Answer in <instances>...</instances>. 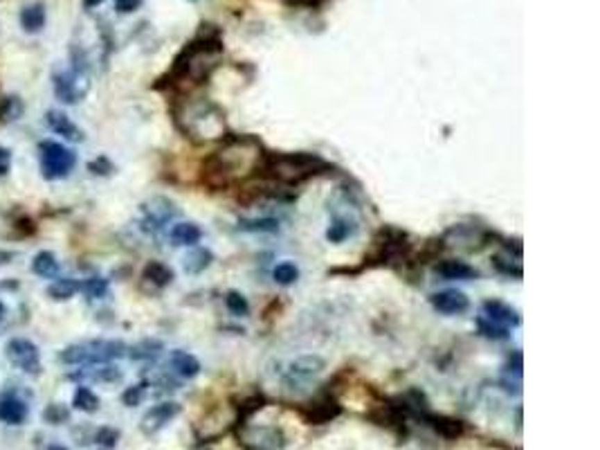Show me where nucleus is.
Wrapping results in <instances>:
<instances>
[{
	"label": "nucleus",
	"instance_id": "dca6fc26",
	"mask_svg": "<svg viewBox=\"0 0 600 450\" xmlns=\"http://www.w3.org/2000/svg\"><path fill=\"white\" fill-rule=\"evenodd\" d=\"M45 122H47V127H50V131H54L56 136H61L65 140H72V142H83V131L65 113L47 111Z\"/></svg>",
	"mask_w": 600,
	"mask_h": 450
},
{
	"label": "nucleus",
	"instance_id": "79ce46f5",
	"mask_svg": "<svg viewBox=\"0 0 600 450\" xmlns=\"http://www.w3.org/2000/svg\"><path fill=\"white\" fill-rule=\"evenodd\" d=\"M147 394V383H140V385H133V387H126V392L122 394V403L128 405V408H135L142 403V399H144Z\"/></svg>",
	"mask_w": 600,
	"mask_h": 450
},
{
	"label": "nucleus",
	"instance_id": "4468645a",
	"mask_svg": "<svg viewBox=\"0 0 600 450\" xmlns=\"http://www.w3.org/2000/svg\"><path fill=\"white\" fill-rule=\"evenodd\" d=\"M481 309H483V318L494 322V324H499V327L508 329V327H519L522 324L519 313L512 309V306L503 304L499 300H485Z\"/></svg>",
	"mask_w": 600,
	"mask_h": 450
},
{
	"label": "nucleus",
	"instance_id": "473e14b6",
	"mask_svg": "<svg viewBox=\"0 0 600 450\" xmlns=\"http://www.w3.org/2000/svg\"><path fill=\"white\" fill-rule=\"evenodd\" d=\"M160 351H162V342H158V340H144V342L135 344V347H131V349H128V356H131L133 360H149V358H156Z\"/></svg>",
	"mask_w": 600,
	"mask_h": 450
},
{
	"label": "nucleus",
	"instance_id": "1a4fd4ad",
	"mask_svg": "<svg viewBox=\"0 0 600 450\" xmlns=\"http://www.w3.org/2000/svg\"><path fill=\"white\" fill-rule=\"evenodd\" d=\"M374 248H376V259L378 262H392L398 259L400 255L405 257L409 250L407 243V234L398 227H383L374 239Z\"/></svg>",
	"mask_w": 600,
	"mask_h": 450
},
{
	"label": "nucleus",
	"instance_id": "2eb2a0df",
	"mask_svg": "<svg viewBox=\"0 0 600 450\" xmlns=\"http://www.w3.org/2000/svg\"><path fill=\"white\" fill-rule=\"evenodd\" d=\"M144 209V223L151 227V230H160L165 223H169L171 218H174L178 214L176 205L171 203V200L167 198H153L149 200V203L142 207Z\"/></svg>",
	"mask_w": 600,
	"mask_h": 450
},
{
	"label": "nucleus",
	"instance_id": "aec40b11",
	"mask_svg": "<svg viewBox=\"0 0 600 450\" xmlns=\"http://www.w3.org/2000/svg\"><path fill=\"white\" fill-rule=\"evenodd\" d=\"M27 419V405L16 396L0 399V421L7 426H21Z\"/></svg>",
	"mask_w": 600,
	"mask_h": 450
},
{
	"label": "nucleus",
	"instance_id": "6e6552de",
	"mask_svg": "<svg viewBox=\"0 0 600 450\" xmlns=\"http://www.w3.org/2000/svg\"><path fill=\"white\" fill-rule=\"evenodd\" d=\"M5 353L14 367L23 369L25 374H39L41 371V353L34 342L25 338H12L7 342Z\"/></svg>",
	"mask_w": 600,
	"mask_h": 450
},
{
	"label": "nucleus",
	"instance_id": "c756f323",
	"mask_svg": "<svg viewBox=\"0 0 600 450\" xmlns=\"http://www.w3.org/2000/svg\"><path fill=\"white\" fill-rule=\"evenodd\" d=\"M239 230L243 232H268L274 234L279 232V223L274 218H241Z\"/></svg>",
	"mask_w": 600,
	"mask_h": 450
},
{
	"label": "nucleus",
	"instance_id": "f704fd0d",
	"mask_svg": "<svg viewBox=\"0 0 600 450\" xmlns=\"http://www.w3.org/2000/svg\"><path fill=\"white\" fill-rule=\"evenodd\" d=\"M79 376H88L92 380H101V383H115L122 378V371L117 367L112 365H103V367H97V369H90V371H81V374H74V378Z\"/></svg>",
	"mask_w": 600,
	"mask_h": 450
},
{
	"label": "nucleus",
	"instance_id": "bb28decb",
	"mask_svg": "<svg viewBox=\"0 0 600 450\" xmlns=\"http://www.w3.org/2000/svg\"><path fill=\"white\" fill-rule=\"evenodd\" d=\"M353 232H356V225L351 223L349 218L338 216V218H333V221H331V225L326 230V239L331 243H342L344 239H349Z\"/></svg>",
	"mask_w": 600,
	"mask_h": 450
},
{
	"label": "nucleus",
	"instance_id": "37998d69",
	"mask_svg": "<svg viewBox=\"0 0 600 450\" xmlns=\"http://www.w3.org/2000/svg\"><path fill=\"white\" fill-rule=\"evenodd\" d=\"M88 169L92 171V174L106 176V174H110V171H112V165L108 162V158H97V160H92V162H90Z\"/></svg>",
	"mask_w": 600,
	"mask_h": 450
},
{
	"label": "nucleus",
	"instance_id": "9b49d317",
	"mask_svg": "<svg viewBox=\"0 0 600 450\" xmlns=\"http://www.w3.org/2000/svg\"><path fill=\"white\" fill-rule=\"evenodd\" d=\"M326 367V360L317 353H306V356H299L297 360H292L285 371V383L288 385H299V383H306L312 376H317Z\"/></svg>",
	"mask_w": 600,
	"mask_h": 450
},
{
	"label": "nucleus",
	"instance_id": "20e7f679",
	"mask_svg": "<svg viewBox=\"0 0 600 450\" xmlns=\"http://www.w3.org/2000/svg\"><path fill=\"white\" fill-rule=\"evenodd\" d=\"M176 122L185 136L196 142L225 138V115L209 99L183 102L176 111Z\"/></svg>",
	"mask_w": 600,
	"mask_h": 450
},
{
	"label": "nucleus",
	"instance_id": "2f4dec72",
	"mask_svg": "<svg viewBox=\"0 0 600 450\" xmlns=\"http://www.w3.org/2000/svg\"><path fill=\"white\" fill-rule=\"evenodd\" d=\"M492 266H494V271L501 273V275H506V277H517V280H522V275H524L522 264L512 259V257L494 255L492 257Z\"/></svg>",
	"mask_w": 600,
	"mask_h": 450
},
{
	"label": "nucleus",
	"instance_id": "a211bd4d",
	"mask_svg": "<svg viewBox=\"0 0 600 450\" xmlns=\"http://www.w3.org/2000/svg\"><path fill=\"white\" fill-rule=\"evenodd\" d=\"M434 273L443 277V280H474V277H479V271L477 268H472L470 264L465 262H459V259H443L434 266Z\"/></svg>",
	"mask_w": 600,
	"mask_h": 450
},
{
	"label": "nucleus",
	"instance_id": "4c0bfd02",
	"mask_svg": "<svg viewBox=\"0 0 600 450\" xmlns=\"http://www.w3.org/2000/svg\"><path fill=\"white\" fill-rule=\"evenodd\" d=\"M263 405H265L263 394H252V396L243 399V401H241V405H239V419H241V421H247V419H250L254 412H259V410H263Z\"/></svg>",
	"mask_w": 600,
	"mask_h": 450
},
{
	"label": "nucleus",
	"instance_id": "72a5a7b5",
	"mask_svg": "<svg viewBox=\"0 0 600 450\" xmlns=\"http://www.w3.org/2000/svg\"><path fill=\"white\" fill-rule=\"evenodd\" d=\"M272 277H274V282H277V284L290 286V284H294V282L299 280V268L294 266V264H290V262H283V264H279V266H274Z\"/></svg>",
	"mask_w": 600,
	"mask_h": 450
},
{
	"label": "nucleus",
	"instance_id": "39448f33",
	"mask_svg": "<svg viewBox=\"0 0 600 450\" xmlns=\"http://www.w3.org/2000/svg\"><path fill=\"white\" fill-rule=\"evenodd\" d=\"M126 344L119 340H90L70 344L61 351V362L65 365H106V362L126 356Z\"/></svg>",
	"mask_w": 600,
	"mask_h": 450
},
{
	"label": "nucleus",
	"instance_id": "f257e3e1",
	"mask_svg": "<svg viewBox=\"0 0 600 450\" xmlns=\"http://www.w3.org/2000/svg\"><path fill=\"white\" fill-rule=\"evenodd\" d=\"M263 156L261 142L252 136L227 138L221 149H216L203 165V180L209 187H230L239 180L256 174Z\"/></svg>",
	"mask_w": 600,
	"mask_h": 450
},
{
	"label": "nucleus",
	"instance_id": "c03bdc74",
	"mask_svg": "<svg viewBox=\"0 0 600 450\" xmlns=\"http://www.w3.org/2000/svg\"><path fill=\"white\" fill-rule=\"evenodd\" d=\"M142 5V0H115V9L119 14H131Z\"/></svg>",
	"mask_w": 600,
	"mask_h": 450
},
{
	"label": "nucleus",
	"instance_id": "09e8293b",
	"mask_svg": "<svg viewBox=\"0 0 600 450\" xmlns=\"http://www.w3.org/2000/svg\"><path fill=\"white\" fill-rule=\"evenodd\" d=\"M47 450H68V448H65V446H59V444H54V446H50Z\"/></svg>",
	"mask_w": 600,
	"mask_h": 450
},
{
	"label": "nucleus",
	"instance_id": "c85d7f7f",
	"mask_svg": "<svg viewBox=\"0 0 600 450\" xmlns=\"http://www.w3.org/2000/svg\"><path fill=\"white\" fill-rule=\"evenodd\" d=\"M72 405L81 410V412H97L99 410V396L94 394L92 389L88 387H77V392H74V399H72Z\"/></svg>",
	"mask_w": 600,
	"mask_h": 450
},
{
	"label": "nucleus",
	"instance_id": "8fccbe9b",
	"mask_svg": "<svg viewBox=\"0 0 600 450\" xmlns=\"http://www.w3.org/2000/svg\"><path fill=\"white\" fill-rule=\"evenodd\" d=\"M3 315H5V304L0 302V320H3Z\"/></svg>",
	"mask_w": 600,
	"mask_h": 450
},
{
	"label": "nucleus",
	"instance_id": "7c9ffc66",
	"mask_svg": "<svg viewBox=\"0 0 600 450\" xmlns=\"http://www.w3.org/2000/svg\"><path fill=\"white\" fill-rule=\"evenodd\" d=\"M225 306L232 315H236V318H245V315L250 313V302H247V298L239 291L225 293Z\"/></svg>",
	"mask_w": 600,
	"mask_h": 450
},
{
	"label": "nucleus",
	"instance_id": "49530a36",
	"mask_svg": "<svg viewBox=\"0 0 600 450\" xmlns=\"http://www.w3.org/2000/svg\"><path fill=\"white\" fill-rule=\"evenodd\" d=\"M508 371H512V374L515 376H522V369H524V365H522V353L519 351H515L512 353V356L508 358Z\"/></svg>",
	"mask_w": 600,
	"mask_h": 450
},
{
	"label": "nucleus",
	"instance_id": "cd10ccee",
	"mask_svg": "<svg viewBox=\"0 0 600 450\" xmlns=\"http://www.w3.org/2000/svg\"><path fill=\"white\" fill-rule=\"evenodd\" d=\"M32 273L41 275V277H54L56 273H59V262H56V257L52 252H39L34 257L32 262Z\"/></svg>",
	"mask_w": 600,
	"mask_h": 450
},
{
	"label": "nucleus",
	"instance_id": "4be33fe9",
	"mask_svg": "<svg viewBox=\"0 0 600 450\" xmlns=\"http://www.w3.org/2000/svg\"><path fill=\"white\" fill-rule=\"evenodd\" d=\"M169 239L174 246H196L203 239V230L196 223H176L171 227Z\"/></svg>",
	"mask_w": 600,
	"mask_h": 450
},
{
	"label": "nucleus",
	"instance_id": "a19ab883",
	"mask_svg": "<svg viewBox=\"0 0 600 450\" xmlns=\"http://www.w3.org/2000/svg\"><path fill=\"white\" fill-rule=\"evenodd\" d=\"M81 291L88 295V298L99 300V298H103V295L108 293V282L101 280V277H90V280H85L81 284Z\"/></svg>",
	"mask_w": 600,
	"mask_h": 450
},
{
	"label": "nucleus",
	"instance_id": "e433bc0d",
	"mask_svg": "<svg viewBox=\"0 0 600 450\" xmlns=\"http://www.w3.org/2000/svg\"><path fill=\"white\" fill-rule=\"evenodd\" d=\"M92 442L97 444V448H101V450H112V448L117 446V442H119V430H115V428H99V430H94Z\"/></svg>",
	"mask_w": 600,
	"mask_h": 450
},
{
	"label": "nucleus",
	"instance_id": "ea45409f",
	"mask_svg": "<svg viewBox=\"0 0 600 450\" xmlns=\"http://www.w3.org/2000/svg\"><path fill=\"white\" fill-rule=\"evenodd\" d=\"M43 419H45V424L61 426V424H65V421L70 419V410L65 408L63 403H52V405H47V408H45Z\"/></svg>",
	"mask_w": 600,
	"mask_h": 450
},
{
	"label": "nucleus",
	"instance_id": "9d476101",
	"mask_svg": "<svg viewBox=\"0 0 600 450\" xmlns=\"http://www.w3.org/2000/svg\"><path fill=\"white\" fill-rule=\"evenodd\" d=\"M340 415H342V405L338 403V399L331 394H324L301 408V417L306 419V424H312V426L331 424V421L338 419Z\"/></svg>",
	"mask_w": 600,
	"mask_h": 450
},
{
	"label": "nucleus",
	"instance_id": "0eeeda50",
	"mask_svg": "<svg viewBox=\"0 0 600 450\" xmlns=\"http://www.w3.org/2000/svg\"><path fill=\"white\" fill-rule=\"evenodd\" d=\"M239 442L245 450H281L285 446V435L277 426H252L243 421Z\"/></svg>",
	"mask_w": 600,
	"mask_h": 450
},
{
	"label": "nucleus",
	"instance_id": "f03ea898",
	"mask_svg": "<svg viewBox=\"0 0 600 450\" xmlns=\"http://www.w3.org/2000/svg\"><path fill=\"white\" fill-rule=\"evenodd\" d=\"M221 54H223L221 32L214 25H203L200 34L176 56L174 68L169 72L171 83L187 79L192 83H203L205 79H209V74L218 65Z\"/></svg>",
	"mask_w": 600,
	"mask_h": 450
},
{
	"label": "nucleus",
	"instance_id": "58836bf2",
	"mask_svg": "<svg viewBox=\"0 0 600 450\" xmlns=\"http://www.w3.org/2000/svg\"><path fill=\"white\" fill-rule=\"evenodd\" d=\"M23 115V102L16 97H7L0 102V120L3 122H14L16 118Z\"/></svg>",
	"mask_w": 600,
	"mask_h": 450
},
{
	"label": "nucleus",
	"instance_id": "ddd939ff",
	"mask_svg": "<svg viewBox=\"0 0 600 450\" xmlns=\"http://www.w3.org/2000/svg\"><path fill=\"white\" fill-rule=\"evenodd\" d=\"M432 306L439 313L443 315H459V313H465L470 306V300L465 298V293L456 291V289H447V291H441V293H434L430 298Z\"/></svg>",
	"mask_w": 600,
	"mask_h": 450
},
{
	"label": "nucleus",
	"instance_id": "7ed1b4c3",
	"mask_svg": "<svg viewBox=\"0 0 600 450\" xmlns=\"http://www.w3.org/2000/svg\"><path fill=\"white\" fill-rule=\"evenodd\" d=\"M328 169H331V165L322 156H317V153L263 151L259 167H256V174L263 176V178H270L279 185H301V183H306V180L315 178Z\"/></svg>",
	"mask_w": 600,
	"mask_h": 450
},
{
	"label": "nucleus",
	"instance_id": "a18cd8bd",
	"mask_svg": "<svg viewBox=\"0 0 600 450\" xmlns=\"http://www.w3.org/2000/svg\"><path fill=\"white\" fill-rule=\"evenodd\" d=\"M9 169H12V153H9V149L0 147V176L9 174Z\"/></svg>",
	"mask_w": 600,
	"mask_h": 450
},
{
	"label": "nucleus",
	"instance_id": "393cba45",
	"mask_svg": "<svg viewBox=\"0 0 600 450\" xmlns=\"http://www.w3.org/2000/svg\"><path fill=\"white\" fill-rule=\"evenodd\" d=\"M79 291H81V284L77 280H56V282H52L50 286H47V295H50V298L56 300V302L70 300Z\"/></svg>",
	"mask_w": 600,
	"mask_h": 450
},
{
	"label": "nucleus",
	"instance_id": "b1692460",
	"mask_svg": "<svg viewBox=\"0 0 600 450\" xmlns=\"http://www.w3.org/2000/svg\"><path fill=\"white\" fill-rule=\"evenodd\" d=\"M212 262H214V255H212V250H207V248H196L194 252H189L187 257H185V273H189V275H198V273H203L205 268H209L212 266Z\"/></svg>",
	"mask_w": 600,
	"mask_h": 450
},
{
	"label": "nucleus",
	"instance_id": "de8ad7c7",
	"mask_svg": "<svg viewBox=\"0 0 600 450\" xmlns=\"http://www.w3.org/2000/svg\"><path fill=\"white\" fill-rule=\"evenodd\" d=\"M103 0H83V5L88 7V9H92V7H97V5H101Z\"/></svg>",
	"mask_w": 600,
	"mask_h": 450
},
{
	"label": "nucleus",
	"instance_id": "412c9836",
	"mask_svg": "<svg viewBox=\"0 0 600 450\" xmlns=\"http://www.w3.org/2000/svg\"><path fill=\"white\" fill-rule=\"evenodd\" d=\"M169 362H171V367H174L176 374L183 376V378H194L200 374V362L194 353H189V351H183V349L171 351Z\"/></svg>",
	"mask_w": 600,
	"mask_h": 450
},
{
	"label": "nucleus",
	"instance_id": "423d86ee",
	"mask_svg": "<svg viewBox=\"0 0 600 450\" xmlns=\"http://www.w3.org/2000/svg\"><path fill=\"white\" fill-rule=\"evenodd\" d=\"M39 162H41V171L47 180H56V178H65L72 171V167L77 165V156L65 149L59 142L45 140L39 145Z\"/></svg>",
	"mask_w": 600,
	"mask_h": 450
},
{
	"label": "nucleus",
	"instance_id": "f3484780",
	"mask_svg": "<svg viewBox=\"0 0 600 450\" xmlns=\"http://www.w3.org/2000/svg\"><path fill=\"white\" fill-rule=\"evenodd\" d=\"M77 74L59 72V74L52 77V86H54L56 97H59L61 102H65V104H77L83 97V90L77 88Z\"/></svg>",
	"mask_w": 600,
	"mask_h": 450
},
{
	"label": "nucleus",
	"instance_id": "f8f14e48",
	"mask_svg": "<svg viewBox=\"0 0 600 450\" xmlns=\"http://www.w3.org/2000/svg\"><path fill=\"white\" fill-rule=\"evenodd\" d=\"M178 415H180V405L176 403V401H165V403L153 405L144 417H142L140 428H142V433L151 437V435L160 433L165 426H169Z\"/></svg>",
	"mask_w": 600,
	"mask_h": 450
},
{
	"label": "nucleus",
	"instance_id": "c9c22d12",
	"mask_svg": "<svg viewBox=\"0 0 600 450\" xmlns=\"http://www.w3.org/2000/svg\"><path fill=\"white\" fill-rule=\"evenodd\" d=\"M477 329H479L481 336L488 338V340H508V336H510L506 327H499V324H494V322L485 320V318L477 320Z\"/></svg>",
	"mask_w": 600,
	"mask_h": 450
},
{
	"label": "nucleus",
	"instance_id": "5701e85b",
	"mask_svg": "<svg viewBox=\"0 0 600 450\" xmlns=\"http://www.w3.org/2000/svg\"><path fill=\"white\" fill-rule=\"evenodd\" d=\"M142 277H144V282L153 284L156 289H165V286L174 282V271L162 262H149L144 271H142Z\"/></svg>",
	"mask_w": 600,
	"mask_h": 450
},
{
	"label": "nucleus",
	"instance_id": "a878e982",
	"mask_svg": "<svg viewBox=\"0 0 600 450\" xmlns=\"http://www.w3.org/2000/svg\"><path fill=\"white\" fill-rule=\"evenodd\" d=\"M21 25L25 32H41L43 25H45V9L43 5H32V7H25L21 12Z\"/></svg>",
	"mask_w": 600,
	"mask_h": 450
},
{
	"label": "nucleus",
	"instance_id": "6ab92c4d",
	"mask_svg": "<svg viewBox=\"0 0 600 450\" xmlns=\"http://www.w3.org/2000/svg\"><path fill=\"white\" fill-rule=\"evenodd\" d=\"M423 419L434 428L436 435H441L445 439H459L465 433L463 421L454 419V417H443V415H423Z\"/></svg>",
	"mask_w": 600,
	"mask_h": 450
}]
</instances>
